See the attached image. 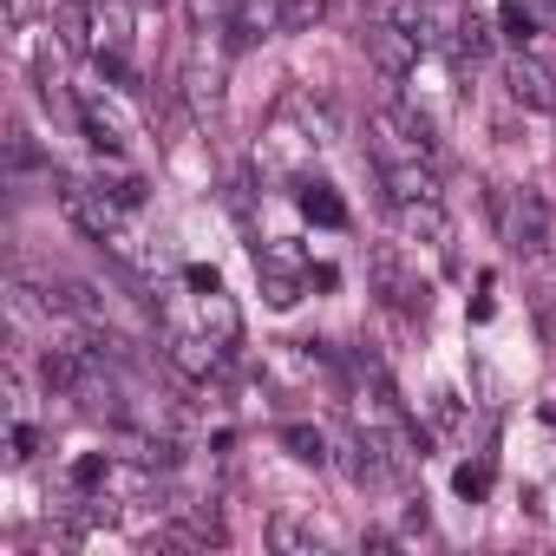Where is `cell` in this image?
Segmentation results:
<instances>
[{
  "mask_svg": "<svg viewBox=\"0 0 556 556\" xmlns=\"http://www.w3.org/2000/svg\"><path fill=\"white\" fill-rule=\"evenodd\" d=\"M497 236L510 255H556V210L543 190H504L497 197Z\"/></svg>",
  "mask_w": 556,
  "mask_h": 556,
  "instance_id": "1",
  "label": "cell"
},
{
  "mask_svg": "<svg viewBox=\"0 0 556 556\" xmlns=\"http://www.w3.org/2000/svg\"><path fill=\"white\" fill-rule=\"evenodd\" d=\"M374 151H380V164H432L439 138H432L426 112H413L406 99H387L374 112Z\"/></svg>",
  "mask_w": 556,
  "mask_h": 556,
  "instance_id": "2",
  "label": "cell"
},
{
  "mask_svg": "<svg viewBox=\"0 0 556 556\" xmlns=\"http://www.w3.org/2000/svg\"><path fill=\"white\" fill-rule=\"evenodd\" d=\"M60 210L92 236V242H118V197L105 184H79V177H60Z\"/></svg>",
  "mask_w": 556,
  "mask_h": 556,
  "instance_id": "3",
  "label": "cell"
},
{
  "mask_svg": "<svg viewBox=\"0 0 556 556\" xmlns=\"http://www.w3.org/2000/svg\"><path fill=\"white\" fill-rule=\"evenodd\" d=\"M164 354H170V367H177L184 380H197V387H210V380L229 374V341H216L210 328H184V334H170Z\"/></svg>",
  "mask_w": 556,
  "mask_h": 556,
  "instance_id": "4",
  "label": "cell"
},
{
  "mask_svg": "<svg viewBox=\"0 0 556 556\" xmlns=\"http://www.w3.org/2000/svg\"><path fill=\"white\" fill-rule=\"evenodd\" d=\"M361 47H367V60H374L387 79H406V73L419 66V53H426L400 21H367V27H361Z\"/></svg>",
  "mask_w": 556,
  "mask_h": 556,
  "instance_id": "5",
  "label": "cell"
},
{
  "mask_svg": "<svg viewBox=\"0 0 556 556\" xmlns=\"http://www.w3.org/2000/svg\"><path fill=\"white\" fill-rule=\"evenodd\" d=\"M223 34H229L236 53H249V47H262V40H275V34H289V27H282V0H229Z\"/></svg>",
  "mask_w": 556,
  "mask_h": 556,
  "instance_id": "6",
  "label": "cell"
},
{
  "mask_svg": "<svg viewBox=\"0 0 556 556\" xmlns=\"http://www.w3.org/2000/svg\"><path fill=\"white\" fill-rule=\"evenodd\" d=\"M504 86H510V99H517L523 112H556V66H549V60L517 53V60L504 66Z\"/></svg>",
  "mask_w": 556,
  "mask_h": 556,
  "instance_id": "7",
  "label": "cell"
},
{
  "mask_svg": "<svg viewBox=\"0 0 556 556\" xmlns=\"http://www.w3.org/2000/svg\"><path fill=\"white\" fill-rule=\"evenodd\" d=\"M367 275H374V295L387 302V308H426V289L406 275V262H400V249H374V262H367Z\"/></svg>",
  "mask_w": 556,
  "mask_h": 556,
  "instance_id": "8",
  "label": "cell"
},
{
  "mask_svg": "<svg viewBox=\"0 0 556 556\" xmlns=\"http://www.w3.org/2000/svg\"><path fill=\"white\" fill-rule=\"evenodd\" d=\"M393 223H400L406 242H445V236H452V216H445L439 197H406V203H393Z\"/></svg>",
  "mask_w": 556,
  "mask_h": 556,
  "instance_id": "9",
  "label": "cell"
},
{
  "mask_svg": "<svg viewBox=\"0 0 556 556\" xmlns=\"http://www.w3.org/2000/svg\"><path fill=\"white\" fill-rule=\"evenodd\" d=\"M53 34L66 53H92L99 47V8L92 0H53Z\"/></svg>",
  "mask_w": 556,
  "mask_h": 556,
  "instance_id": "10",
  "label": "cell"
},
{
  "mask_svg": "<svg viewBox=\"0 0 556 556\" xmlns=\"http://www.w3.org/2000/svg\"><path fill=\"white\" fill-rule=\"evenodd\" d=\"M465 21V0H419V47H458Z\"/></svg>",
  "mask_w": 556,
  "mask_h": 556,
  "instance_id": "11",
  "label": "cell"
},
{
  "mask_svg": "<svg viewBox=\"0 0 556 556\" xmlns=\"http://www.w3.org/2000/svg\"><path fill=\"white\" fill-rule=\"evenodd\" d=\"M184 99H190V112L210 125V118H223V66L216 60H190V73H184Z\"/></svg>",
  "mask_w": 556,
  "mask_h": 556,
  "instance_id": "12",
  "label": "cell"
},
{
  "mask_svg": "<svg viewBox=\"0 0 556 556\" xmlns=\"http://www.w3.org/2000/svg\"><path fill=\"white\" fill-rule=\"evenodd\" d=\"M302 289H308V268H289V262H262V302L268 308H295L302 302Z\"/></svg>",
  "mask_w": 556,
  "mask_h": 556,
  "instance_id": "13",
  "label": "cell"
},
{
  "mask_svg": "<svg viewBox=\"0 0 556 556\" xmlns=\"http://www.w3.org/2000/svg\"><path fill=\"white\" fill-rule=\"evenodd\" d=\"M380 177H387V203H406V197H439L432 164H380Z\"/></svg>",
  "mask_w": 556,
  "mask_h": 556,
  "instance_id": "14",
  "label": "cell"
},
{
  "mask_svg": "<svg viewBox=\"0 0 556 556\" xmlns=\"http://www.w3.org/2000/svg\"><path fill=\"white\" fill-rule=\"evenodd\" d=\"M295 203H302V216H308V223H321V229H341V223H348V203L334 197V184H302V190H295Z\"/></svg>",
  "mask_w": 556,
  "mask_h": 556,
  "instance_id": "15",
  "label": "cell"
},
{
  "mask_svg": "<svg viewBox=\"0 0 556 556\" xmlns=\"http://www.w3.org/2000/svg\"><path fill=\"white\" fill-rule=\"evenodd\" d=\"M321 543H328V536H321L308 517H289V510H282V517H268V549H308V556H315Z\"/></svg>",
  "mask_w": 556,
  "mask_h": 556,
  "instance_id": "16",
  "label": "cell"
},
{
  "mask_svg": "<svg viewBox=\"0 0 556 556\" xmlns=\"http://www.w3.org/2000/svg\"><path fill=\"white\" fill-rule=\"evenodd\" d=\"M289 112L302 118V144H315V151H321V144H334V138H341V131H334V112H328V105H315L308 92H295V99H289Z\"/></svg>",
  "mask_w": 556,
  "mask_h": 556,
  "instance_id": "17",
  "label": "cell"
},
{
  "mask_svg": "<svg viewBox=\"0 0 556 556\" xmlns=\"http://www.w3.org/2000/svg\"><path fill=\"white\" fill-rule=\"evenodd\" d=\"M197 302H203V328H210L216 341H229V348H236V341H242V308H236L223 289H210V295H197Z\"/></svg>",
  "mask_w": 556,
  "mask_h": 556,
  "instance_id": "18",
  "label": "cell"
},
{
  "mask_svg": "<svg viewBox=\"0 0 556 556\" xmlns=\"http://www.w3.org/2000/svg\"><path fill=\"white\" fill-rule=\"evenodd\" d=\"M282 452H289L295 465H315V471L328 465V439H321L315 426H282Z\"/></svg>",
  "mask_w": 556,
  "mask_h": 556,
  "instance_id": "19",
  "label": "cell"
},
{
  "mask_svg": "<svg viewBox=\"0 0 556 556\" xmlns=\"http://www.w3.org/2000/svg\"><path fill=\"white\" fill-rule=\"evenodd\" d=\"M497 27H504V40H510L517 53L536 40V21H530V8H523V0H504V8H497Z\"/></svg>",
  "mask_w": 556,
  "mask_h": 556,
  "instance_id": "20",
  "label": "cell"
},
{
  "mask_svg": "<svg viewBox=\"0 0 556 556\" xmlns=\"http://www.w3.org/2000/svg\"><path fill=\"white\" fill-rule=\"evenodd\" d=\"M328 21V0H282V27L289 34H315Z\"/></svg>",
  "mask_w": 556,
  "mask_h": 556,
  "instance_id": "21",
  "label": "cell"
},
{
  "mask_svg": "<svg viewBox=\"0 0 556 556\" xmlns=\"http://www.w3.org/2000/svg\"><path fill=\"white\" fill-rule=\"evenodd\" d=\"M125 8H99V47L92 53H125Z\"/></svg>",
  "mask_w": 556,
  "mask_h": 556,
  "instance_id": "22",
  "label": "cell"
},
{
  "mask_svg": "<svg viewBox=\"0 0 556 556\" xmlns=\"http://www.w3.org/2000/svg\"><path fill=\"white\" fill-rule=\"evenodd\" d=\"M79 125H86V144H92L99 157H118V151H125V138H118V131H112L99 112H79Z\"/></svg>",
  "mask_w": 556,
  "mask_h": 556,
  "instance_id": "23",
  "label": "cell"
},
{
  "mask_svg": "<svg viewBox=\"0 0 556 556\" xmlns=\"http://www.w3.org/2000/svg\"><path fill=\"white\" fill-rule=\"evenodd\" d=\"M105 478H112V458H105V452L73 458V484H79V491H92V484H105Z\"/></svg>",
  "mask_w": 556,
  "mask_h": 556,
  "instance_id": "24",
  "label": "cell"
},
{
  "mask_svg": "<svg viewBox=\"0 0 556 556\" xmlns=\"http://www.w3.org/2000/svg\"><path fill=\"white\" fill-rule=\"evenodd\" d=\"M452 484H458V497H465V504H478V497L491 491V465H458V478H452Z\"/></svg>",
  "mask_w": 556,
  "mask_h": 556,
  "instance_id": "25",
  "label": "cell"
},
{
  "mask_svg": "<svg viewBox=\"0 0 556 556\" xmlns=\"http://www.w3.org/2000/svg\"><path fill=\"white\" fill-rule=\"evenodd\" d=\"M105 190H112V197H118L125 210H138V203H144V177H112Z\"/></svg>",
  "mask_w": 556,
  "mask_h": 556,
  "instance_id": "26",
  "label": "cell"
},
{
  "mask_svg": "<svg viewBox=\"0 0 556 556\" xmlns=\"http://www.w3.org/2000/svg\"><path fill=\"white\" fill-rule=\"evenodd\" d=\"M184 282H190L197 295H210V289H223V275H216V268H203V262H190V268H184Z\"/></svg>",
  "mask_w": 556,
  "mask_h": 556,
  "instance_id": "27",
  "label": "cell"
},
{
  "mask_svg": "<svg viewBox=\"0 0 556 556\" xmlns=\"http://www.w3.org/2000/svg\"><path fill=\"white\" fill-rule=\"evenodd\" d=\"M432 419H439V426H458V419H465V413H458V393H432Z\"/></svg>",
  "mask_w": 556,
  "mask_h": 556,
  "instance_id": "28",
  "label": "cell"
},
{
  "mask_svg": "<svg viewBox=\"0 0 556 556\" xmlns=\"http://www.w3.org/2000/svg\"><path fill=\"white\" fill-rule=\"evenodd\" d=\"M34 445H40V432L34 426H14V458H34Z\"/></svg>",
  "mask_w": 556,
  "mask_h": 556,
  "instance_id": "29",
  "label": "cell"
},
{
  "mask_svg": "<svg viewBox=\"0 0 556 556\" xmlns=\"http://www.w3.org/2000/svg\"><path fill=\"white\" fill-rule=\"evenodd\" d=\"M334 282H341V275H334L328 262H315V268H308V289H334Z\"/></svg>",
  "mask_w": 556,
  "mask_h": 556,
  "instance_id": "30",
  "label": "cell"
},
{
  "mask_svg": "<svg viewBox=\"0 0 556 556\" xmlns=\"http://www.w3.org/2000/svg\"><path fill=\"white\" fill-rule=\"evenodd\" d=\"M210 8H216V0H190V21L203 27V21H210Z\"/></svg>",
  "mask_w": 556,
  "mask_h": 556,
  "instance_id": "31",
  "label": "cell"
},
{
  "mask_svg": "<svg viewBox=\"0 0 556 556\" xmlns=\"http://www.w3.org/2000/svg\"><path fill=\"white\" fill-rule=\"evenodd\" d=\"M138 8H164V0H138Z\"/></svg>",
  "mask_w": 556,
  "mask_h": 556,
  "instance_id": "32",
  "label": "cell"
}]
</instances>
